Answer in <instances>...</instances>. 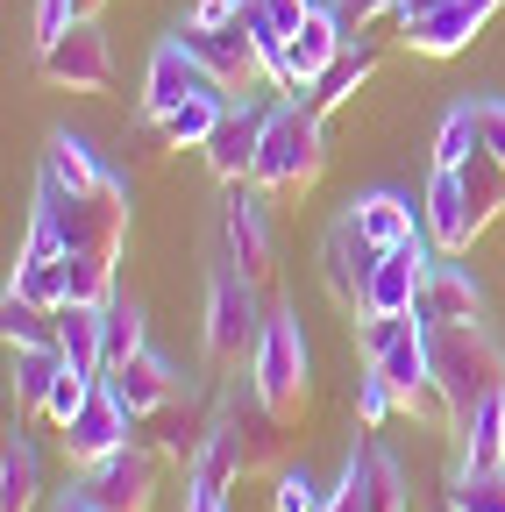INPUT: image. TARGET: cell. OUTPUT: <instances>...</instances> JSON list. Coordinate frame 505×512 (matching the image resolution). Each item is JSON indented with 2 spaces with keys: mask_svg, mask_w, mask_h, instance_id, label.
I'll list each match as a JSON object with an SVG mask.
<instances>
[{
  "mask_svg": "<svg viewBox=\"0 0 505 512\" xmlns=\"http://www.w3.org/2000/svg\"><path fill=\"white\" fill-rule=\"evenodd\" d=\"M285 427H292V420H278V413L264 406L257 377H249V384H228V392H221V413H214V434H207L200 463H193V484L228 491L235 477H278V470H285Z\"/></svg>",
  "mask_w": 505,
  "mask_h": 512,
  "instance_id": "1",
  "label": "cell"
},
{
  "mask_svg": "<svg viewBox=\"0 0 505 512\" xmlns=\"http://www.w3.org/2000/svg\"><path fill=\"white\" fill-rule=\"evenodd\" d=\"M129 242V185L107 178L93 192H65V185H36V214H29V242L22 256H79V249H107L121 256Z\"/></svg>",
  "mask_w": 505,
  "mask_h": 512,
  "instance_id": "2",
  "label": "cell"
},
{
  "mask_svg": "<svg viewBox=\"0 0 505 512\" xmlns=\"http://www.w3.org/2000/svg\"><path fill=\"white\" fill-rule=\"evenodd\" d=\"M427 356H434V384L449 399V420L477 413L484 399L505 392V349L484 320H449V328H427Z\"/></svg>",
  "mask_w": 505,
  "mask_h": 512,
  "instance_id": "3",
  "label": "cell"
},
{
  "mask_svg": "<svg viewBox=\"0 0 505 512\" xmlns=\"http://www.w3.org/2000/svg\"><path fill=\"white\" fill-rule=\"evenodd\" d=\"M321 171H328V128L299 93H285L278 107H264V150H257L249 185L257 192H306V185H321Z\"/></svg>",
  "mask_w": 505,
  "mask_h": 512,
  "instance_id": "4",
  "label": "cell"
},
{
  "mask_svg": "<svg viewBox=\"0 0 505 512\" xmlns=\"http://www.w3.org/2000/svg\"><path fill=\"white\" fill-rule=\"evenodd\" d=\"M249 377H257V392L278 420H306L313 406V356H306V335L292 313H271L264 320V342L249 356Z\"/></svg>",
  "mask_w": 505,
  "mask_h": 512,
  "instance_id": "5",
  "label": "cell"
},
{
  "mask_svg": "<svg viewBox=\"0 0 505 512\" xmlns=\"http://www.w3.org/2000/svg\"><path fill=\"white\" fill-rule=\"evenodd\" d=\"M257 292H264V285H249L235 264L214 278V299H207V356H214V363H242V356H257V342H264Z\"/></svg>",
  "mask_w": 505,
  "mask_h": 512,
  "instance_id": "6",
  "label": "cell"
},
{
  "mask_svg": "<svg viewBox=\"0 0 505 512\" xmlns=\"http://www.w3.org/2000/svg\"><path fill=\"white\" fill-rule=\"evenodd\" d=\"M157 477H164V456L136 434V441H121L114 456H100L93 470H79V484L107 505V512H150L157 505Z\"/></svg>",
  "mask_w": 505,
  "mask_h": 512,
  "instance_id": "7",
  "label": "cell"
},
{
  "mask_svg": "<svg viewBox=\"0 0 505 512\" xmlns=\"http://www.w3.org/2000/svg\"><path fill=\"white\" fill-rule=\"evenodd\" d=\"M43 79L50 86H72V93H107V79H114V43H107V29H100V15H79L65 36H50L43 43Z\"/></svg>",
  "mask_w": 505,
  "mask_h": 512,
  "instance_id": "8",
  "label": "cell"
},
{
  "mask_svg": "<svg viewBox=\"0 0 505 512\" xmlns=\"http://www.w3.org/2000/svg\"><path fill=\"white\" fill-rule=\"evenodd\" d=\"M377 256H385V249H377L349 214L328 228V242H321V285H328V299L342 306V313H370V271H377Z\"/></svg>",
  "mask_w": 505,
  "mask_h": 512,
  "instance_id": "9",
  "label": "cell"
},
{
  "mask_svg": "<svg viewBox=\"0 0 505 512\" xmlns=\"http://www.w3.org/2000/svg\"><path fill=\"white\" fill-rule=\"evenodd\" d=\"M221 235H228V264H235L249 285H271V278H278V242H271V221H264V207H257V185H228Z\"/></svg>",
  "mask_w": 505,
  "mask_h": 512,
  "instance_id": "10",
  "label": "cell"
},
{
  "mask_svg": "<svg viewBox=\"0 0 505 512\" xmlns=\"http://www.w3.org/2000/svg\"><path fill=\"white\" fill-rule=\"evenodd\" d=\"M200 93H221V100H235L214 72H207V64L193 57V50H185L178 36L171 43H157V57H150V79H143V114L150 121H164L171 107H185V100H200Z\"/></svg>",
  "mask_w": 505,
  "mask_h": 512,
  "instance_id": "11",
  "label": "cell"
},
{
  "mask_svg": "<svg viewBox=\"0 0 505 512\" xmlns=\"http://www.w3.org/2000/svg\"><path fill=\"white\" fill-rule=\"evenodd\" d=\"M178 43L193 50V57L207 64V72H214V79H221L228 93H249V86L264 79V50H257V36H249L242 22H228V29H207V22H185V29H178Z\"/></svg>",
  "mask_w": 505,
  "mask_h": 512,
  "instance_id": "12",
  "label": "cell"
},
{
  "mask_svg": "<svg viewBox=\"0 0 505 512\" xmlns=\"http://www.w3.org/2000/svg\"><path fill=\"white\" fill-rule=\"evenodd\" d=\"M342 43H349V36H342V22H335V8H313V15L292 29V43H285V57H278L271 86H278V93H306V86L342 57Z\"/></svg>",
  "mask_w": 505,
  "mask_h": 512,
  "instance_id": "13",
  "label": "cell"
},
{
  "mask_svg": "<svg viewBox=\"0 0 505 512\" xmlns=\"http://www.w3.org/2000/svg\"><path fill=\"white\" fill-rule=\"evenodd\" d=\"M420 221H427V242H434L441 256H463V249L484 235V221H477V207H470V192H463V171H434V178H427Z\"/></svg>",
  "mask_w": 505,
  "mask_h": 512,
  "instance_id": "14",
  "label": "cell"
},
{
  "mask_svg": "<svg viewBox=\"0 0 505 512\" xmlns=\"http://www.w3.org/2000/svg\"><path fill=\"white\" fill-rule=\"evenodd\" d=\"M505 8V0H441L434 15H420V22H406V50H420V57H456V50H470L477 36H484V22Z\"/></svg>",
  "mask_w": 505,
  "mask_h": 512,
  "instance_id": "15",
  "label": "cell"
},
{
  "mask_svg": "<svg viewBox=\"0 0 505 512\" xmlns=\"http://www.w3.org/2000/svg\"><path fill=\"white\" fill-rule=\"evenodd\" d=\"M121 441H136V420H129V406L107 392V377H100V392L86 399V413L65 427V456H72V470H93L100 456H114Z\"/></svg>",
  "mask_w": 505,
  "mask_h": 512,
  "instance_id": "16",
  "label": "cell"
},
{
  "mask_svg": "<svg viewBox=\"0 0 505 512\" xmlns=\"http://www.w3.org/2000/svg\"><path fill=\"white\" fill-rule=\"evenodd\" d=\"M257 150H264V107H249V100H235L228 114H221V128L207 136V171L221 178V185H249V171H257Z\"/></svg>",
  "mask_w": 505,
  "mask_h": 512,
  "instance_id": "17",
  "label": "cell"
},
{
  "mask_svg": "<svg viewBox=\"0 0 505 512\" xmlns=\"http://www.w3.org/2000/svg\"><path fill=\"white\" fill-rule=\"evenodd\" d=\"M427 271H434V256H427L420 235L399 242V249H385V256H377V271H370V313H413L420 292H427Z\"/></svg>",
  "mask_w": 505,
  "mask_h": 512,
  "instance_id": "18",
  "label": "cell"
},
{
  "mask_svg": "<svg viewBox=\"0 0 505 512\" xmlns=\"http://www.w3.org/2000/svg\"><path fill=\"white\" fill-rule=\"evenodd\" d=\"M107 392H114L121 406H129V420L143 427L150 413H164V406L178 399V370H171L157 349H143V356H129L121 370H107Z\"/></svg>",
  "mask_w": 505,
  "mask_h": 512,
  "instance_id": "19",
  "label": "cell"
},
{
  "mask_svg": "<svg viewBox=\"0 0 505 512\" xmlns=\"http://www.w3.org/2000/svg\"><path fill=\"white\" fill-rule=\"evenodd\" d=\"M413 313L427 320V328H449V320H484V292H477V278H470L463 264H434Z\"/></svg>",
  "mask_w": 505,
  "mask_h": 512,
  "instance_id": "20",
  "label": "cell"
},
{
  "mask_svg": "<svg viewBox=\"0 0 505 512\" xmlns=\"http://www.w3.org/2000/svg\"><path fill=\"white\" fill-rule=\"evenodd\" d=\"M370 72H377V43H370V36H349V43H342V57H335L328 72L299 93V100H306L313 114H335L342 100H356V86H363Z\"/></svg>",
  "mask_w": 505,
  "mask_h": 512,
  "instance_id": "21",
  "label": "cell"
},
{
  "mask_svg": "<svg viewBox=\"0 0 505 512\" xmlns=\"http://www.w3.org/2000/svg\"><path fill=\"white\" fill-rule=\"evenodd\" d=\"M449 434H456V463L463 470H505V392L484 399L477 413H463Z\"/></svg>",
  "mask_w": 505,
  "mask_h": 512,
  "instance_id": "22",
  "label": "cell"
},
{
  "mask_svg": "<svg viewBox=\"0 0 505 512\" xmlns=\"http://www.w3.org/2000/svg\"><path fill=\"white\" fill-rule=\"evenodd\" d=\"M306 15H313V0H242V29L257 36V50H264V79L278 72V57H285L292 29Z\"/></svg>",
  "mask_w": 505,
  "mask_h": 512,
  "instance_id": "23",
  "label": "cell"
},
{
  "mask_svg": "<svg viewBox=\"0 0 505 512\" xmlns=\"http://www.w3.org/2000/svg\"><path fill=\"white\" fill-rule=\"evenodd\" d=\"M349 221H356L377 249H399V242H413V235H420V221H413V200H406V192H363V200L349 207Z\"/></svg>",
  "mask_w": 505,
  "mask_h": 512,
  "instance_id": "24",
  "label": "cell"
},
{
  "mask_svg": "<svg viewBox=\"0 0 505 512\" xmlns=\"http://www.w3.org/2000/svg\"><path fill=\"white\" fill-rule=\"evenodd\" d=\"M36 498H43V456L22 434H8V456H0V512H36Z\"/></svg>",
  "mask_w": 505,
  "mask_h": 512,
  "instance_id": "25",
  "label": "cell"
},
{
  "mask_svg": "<svg viewBox=\"0 0 505 512\" xmlns=\"http://www.w3.org/2000/svg\"><path fill=\"white\" fill-rule=\"evenodd\" d=\"M100 313H107V306H65V313H57V349H65V363L86 370V377H107V356H100Z\"/></svg>",
  "mask_w": 505,
  "mask_h": 512,
  "instance_id": "26",
  "label": "cell"
},
{
  "mask_svg": "<svg viewBox=\"0 0 505 512\" xmlns=\"http://www.w3.org/2000/svg\"><path fill=\"white\" fill-rule=\"evenodd\" d=\"M57 377H65V349H57V342H43V349H15V413H43Z\"/></svg>",
  "mask_w": 505,
  "mask_h": 512,
  "instance_id": "27",
  "label": "cell"
},
{
  "mask_svg": "<svg viewBox=\"0 0 505 512\" xmlns=\"http://www.w3.org/2000/svg\"><path fill=\"white\" fill-rule=\"evenodd\" d=\"M235 100H221V93H200V100H185V107H171L164 121H157V136L164 143H178V150H207V136L221 128V114H228Z\"/></svg>",
  "mask_w": 505,
  "mask_h": 512,
  "instance_id": "28",
  "label": "cell"
},
{
  "mask_svg": "<svg viewBox=\"0 0 505 512\" xmlns=\"http://www.w3.org/2000/svg\"><path fill=\"white\" fill-rule=\"evenodd\" d=\"M356 463H363V498H370V512H406V470H399V456H392L385 441H363Z\"/></svg>",
  "mask_w": 505,
  "mask_h": 512,
  "instance_id": "29",
  "label": "cell"
},
{
  "mask_svg": "<svg viewBox=\"0 0 505 512\" xmlns=\"http://www.w3.org/2000/svg\"><path fill=\"white\" fill-rule=\"evenodd\" d=\"M43 178H50V185H65V192H93V185H107V171L93 164V143H86V136H50V150H43Z\"/></svg>",
  "mask_w": 505,
  "mask_h": 512,
  "instance_id": "30",
  "label": "cell"
},
{
  "mask_svg": "<svg viewBox=\"0 0 505 512\" xmlns=\"http://www.w3.org/2000/svg\"><path fill=\"white\" fill-rule=\"evenodd\" d=\"M0 335H8V349H43V342H57V313L8 285V299H0Z\"/></svg>",
  "mask_w": 505,
  "mask_h": 512,
  "instance_id": "31",
  "label": "cell"
},
{
  "mask_svg": "<svg viewBox=\"0 0 505 512\" xmlns=\"http://www.w3.org/2000/svg\"><path fill=\"white\" fill-rule=\"evenodd\" d=\"M477 150H484L477 100H470V107H449V114H441V128H434V171H456V164H470Z\"/></svg>",
  "mask_w": 505,
  "mask_h": 512,
  "instance_id": "32",
  "label": "cell"
},
{
  "mask_svg": "<svg viewBox=\"0 0 505 512\" xmlns=\"http://www.w3.org/2000/svg\"><path fill=\"white\" fill-rule=\"evenodd\" d=\"M65 285H72V306H114V256L107 249L65 256Z\"/></svg>",
  "mask_w": 505,
  "mask_h": 512,
  "instance_id": "33",
  "label": "cell"
},
{
  "mask_svg": "<svg viewBox=\"0 0 505 512\" xmlns=\"http://www.w3.org/2000/svg\"><path fill=\"white\" fill-rule=\"evenodd\" d=\"M441 505H449V512H505V470H463L456 463Z\"/></svg>",
  "mask_w": 505,
  "mask_h": 512,
  "instance_id": "34",
  "label": "cell"
},
{
  "mask_svg": "<svg viewBox=\"0 0 505 512\" xmlns=\"http://www.w3.org/2000/svg\"><path fill=\"white\" fill-rule=\"evenodd\" d=\"M150 342H143V313L129 306V299H114L107 313H100V356H107V370H121L129 356H143Z\"/></svg>",
  "mask_w": 505,
  "mask_h": 512,
  "instance_id": "35",
  "label": "cell"
},
{
  "mask_svg": "<svg viewBox=\"0 0 505 512\" xmlns=\"http://www.w3.org/2000/svg\"><path fill=\"white\" fill-rule=\"evenodd\" d=\"M15 292H29L36 306L65 313L72 306V285H65V256H22L15 264Z\"/></svg>",
  "mask_w": 505,
  "mask_h": 512,
  "instance_id": "36",
  "label": "cell"
},
{
  "mask_svg": "<svg viewBox=\"0 0 505 512\" xmlns=\"http://www.w3.org/2000/svg\"><path fill=\"white\" fill-rule=\"evenodd\" d=\"M93 392H100V377H86V370H72V363H65V377L50 384V406H43V420H50L57 434H65V427L86 413V399H93Z\"/></svg>",
  "mask_w": 505,
  "mask_h": 512,
  "instance_id": "37",
  "label": "cell"
},
{
  "mask_svg": "<svg viewBox=\"0 0 505 512\" xmlns=\"http://www.w3.org/2000/svg\"><path fill=\"white\" fill-rule=\"evenodd\" d=\"M392 413H406V406H399V384H392L385 370H377V363H370V377L356 384V420H363V427L377 434V427H385Z\"/></svg>",
  "mask_w": 505,
  "mask_h": 512,
  "instance_id": "38",
  "label": "cell"
},
{
  "mask_svg": "<svg viewBox=\"0 0 505 512\" xmlns=\"http://www.w3.org/2000/svg\"><path fill=\"white\" fill-rule=\"evenodd\" d=\"M328 8H335L342 36H370L385 15H399V0H328Z\"/></svg>",
  "mask_w": 505,
  "mask_h": 512,
  "instance_id": "39",
  "label": "cell"
},
{
  "mask_svg": "<svg viewBox=\"0 0 505 512\" xmlns=\"http://www.w3.org/2000/svg\"><path fill=\"white\" fill-rule=\"evenodd\" d=\"M278 512H321V491H313L306 470H278V491H271Z\"/></svg>",
  "mask_w": 505,
  "mask_h": 512,
  "instance_id": "40",
  "label": "cell"
},
{
  "mask_svg": "<svg viewBox=\"0 0 505 512\" xmlns=\"http://www.w3.org/2000/svg\"><path fill=\"white\" fill-rule=\"evenodd\" d=\"M321 512H370V498H363V463H356V456L342 463V484L321 498Z\"/></svg>",
  "mask_w": 505,
  "mask_h": 512,
  "instance_id": "41",
  "label": "cell"
},
{
  "mask_svg": "<svg viewBox=\"0 0 505 512\" xmlns=\"http://www.w3.org/2000/svg\"><path fill=\"white\" fill-rule=\"evenodd\" d=\"M72 22H79V0H36V43L65 36Z\"/></svg>",
  "mask_w": 505,
  "mask_h": 512,
  "instance_id": "42",
  "label": "cell"
},
{
  "mask_svg": "<svg viewBox=\"0 0 505 512\" xmlns=\"http://www.w3.org/2000/svg\"><path fill=\"white\" fill-rule=\"evenodd\" d=\"M477 128H484V150L505 164V100H477Z\"/></svg>",
  "mask_w": 505,
  "mask_h": 512,
  "instance_id": "43",
  "label": "cell"
},
{
  "mask_svg": "<svg viewBox=\"0 0 505 512\" xmlns=\"http://www.w3.org/2000/svg\"><path fill=\"white\" fill-rule=\"evenodd\" d=\"M193 22H207V29H228V22H242V0H200V8H193Z\"/></svg>",
  "mask_w": 505,
  "mask_h": 512,
  "instance_id": "44",
  "label": "cell"
},
{
  "mask_svg": "<svg viewBox=\"0 0 505 512\" xmlns=\"http://www.w3.org/2000/svg\"><path fill=\"white\" fill-rule=\"evenodd\" d=\"M50 512H107V505H100L86 484H72V491H57V505H50Z\"/></svg>",
  "mask_w": 505,
  "mask_h": 512,
  "instance_id": "45",
  "label": "cell"
},
{
  "mask_svg": "<svg viewBox=\"0 0 505 512\" xmlns=\"http://www.w3.org/2000/svg\"><path fill=\"white\" fill-rule=\"evenodd\" d=\"M185 512H228V491H207V484H193V505Z\"/></svg>",
  "mask_w": 505,
  "mask_h": 512,
  "instance_id": "46",
  "label": "cell"
},
{
  "mask_svg": "<svg viewBox=\"0 0 505 512\" xmlns=\"http://www.w3.org/2000/svg\"><path fill=\"white\" fill-rule=\"evenodd\" d=\"M434 8H441V0H399V15H392V22L406 29V22H420V15H434Z\"/></svg>",
  "mask_w": 505,
  "mask_h": 512,
  "instance_id": "47",
  "label": "cell"
},
{
  "mask_svg": "<svg viewBox=\"0 0 505 512\" xmlns=\"http://www.w3.org/2000/svg\"><path fill=\"white\" fill-rule=\"evenodd\" d=\"M100 8H107V0H79V15H100Z\"/></svg>",
  "mask_w": 505,
  "mask_h": 512,
  "instance_id": "48",
  "label": "cell"
}]
</instances>
